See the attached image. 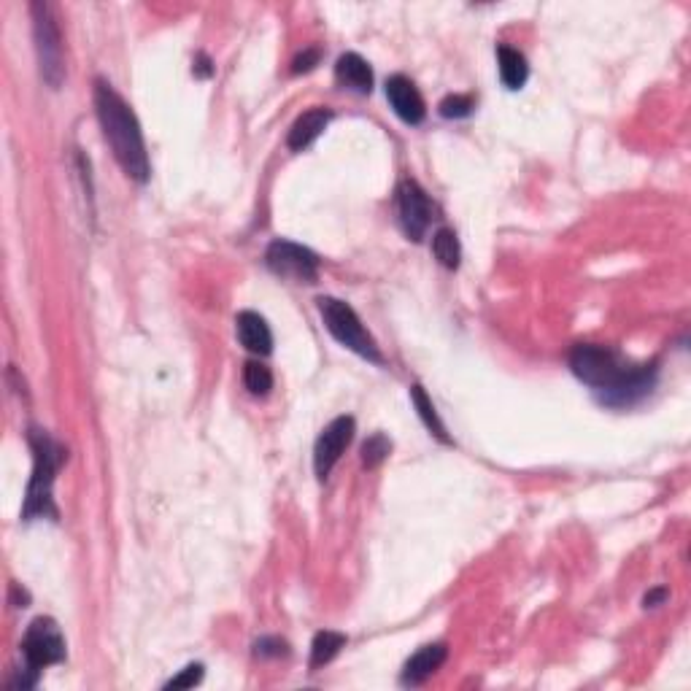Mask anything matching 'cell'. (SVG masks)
Masks as SVG:
<instances>
[{"mask_svg":"<svg viewBox=\"0 0 691 691\" xmlns=\"http://www.w3.org/2000/svg\"><path fill=\"white\" fill-rule=\"evenodd\" d=\"M570 370L578 381L592 386L605 405H632L656 384V365H632L611 346L578 343L570 351Z\"/></svg>","mask_w":691,"mask_h":691,"instance_id":"6da1fadb","label":"cell"},{"mask_svg":"<svg viewBox=\"0 0 691 691\" xmlns=\"http://www.w3.org/2000/svg\"><path fill=\"white\" fill-rule=\"evenodd\" d=\"M95 111L119 168L138 184H146L152 176V165H149L141 125L135 119L133 108L127 106L125 98L106 79L95 81Z\"/></svg>","mask_w":691,"mask_h":691,"instance_id":"7a4b0ae2","label":"cell"},{"mask_svg":"<svg viewBox=\"0 0 691 691\" xmlns=\"http://www.w3.org/2000/svg\"><path fill=\"white\" fill-rule=\"evenodd\" d=\"M27 443L33 449V476L27 484L25 508L22 516L25 521L36 519H57V505L52 500V486L57 470L65 462V449L46 430L30 427Z\"/></svg>","mask_w":691,"mask_h":691,"instance_id":"3957f363","label":"cell"},{"mask_svg":"<svg viewBox=\"0 0 691 691\" xmlns=\"http://www.w3.org/2000/svg\"><path fill=\"white\" fill-rule=\"evenodd\" d=\"M22 656H25V670L9 683L11 689H33L38 683V673L44 667L65 662V638L57 621L49 616H38L30 621L25 638H22Z\"/></svg>","mask_w":691,"mask_h":691,"instance_id":"277c9868","label":"cell"},{"mask_svg":"<svg viewBox=\"0 0 691 691\" xmlns=\"http://www.w3.org/2000/svg\"><path fill=\"white\" fill-rule=\"evenodd\" d=\"M316 306H319L327 333L333 335L335 341L354 351V354H359L362 359L373 362V365H384V354L378 349L376 338L368 333V327L362 324V319L349 303H343L338 297H319Z\"/></svg>","mask_w":691,"mask_h":691,"instance_id":"5b68a950","label":"cell"},{"mask_svg":"<svg viewBox=\"0 0 691 691\" xmlns=\"http://www.w3.org/2000/svg\"><path fill=\"white\" fill-rule=\"evenodd\" d=\"M33 14V38H36V54H38V71L41 79L57 90L65 81V52H63V36L60 27L54 19V11L49 3L36 0L30 6Z\"/></svg>","mask_w":691,"mask_h":691,"instance_id":"8992f818","label":"cell"},{"mask_svg":"<svg viewBox=\"0 0 691 691\" xmlns=\"http://www.w3.org/2000/svg\"><path fill=\"white\" fill-rule=\"evenodd\" d=\"M265 262L281 279L300 281V284H314L319 279V257L300 243L276 238L265 252Z\"/></svg>","mask_w":691,"mask_h":691,"instance_id":"52a82bcc","label":"cell"},{"mask_svg":"<svg viewBox=\"0 0 691 691\" xmlns=\"http://www.w3.org/2000/svg\"><path fill=\"white\" fill-rule=\"evenodd\" d=\"M397 216L405 235L411 241H422L432 222V203L427 192L413 179H403L397 184Z\"/></svg>","mask_w":691,"mask_h":691,"instance_id":"ba28073f","label":"cell"},{"mask_svg":"<svg viewBox=\"0 0 691 691\" xmlns=\"http://www.w3.org/2000/svg\"><path fill=\"white\" fill-rule=\"evenodd\" d=\"M351 438H354V419L351 416H338L324 427L314 446V470L319 481H324L333 473V467L338 465L343 451L349 449Z\"/></svg>","mask_w":691,"mask_h":691,"instance_id":"9c48e42d","label":"cell"},{"mask_svg":"<svg viewBox=\"0 0 691 691\" xmlns=\"http://www.w3.org/2000/svg\"><path fill=\"white\" fill-rule=\"evenodd\" d=\"M386 100L405 125H422L424 117H427L422 92L416 90V84L403 73H395L386 79Z\"/></svg>","mask_w":691,"mask_h":691,"instance_id":"30bf717a","label":"cell"},{"mask_svg":"<svg viewBox=\"0 0 691 691\" xmlns=\"http://www.w3.org/2000/svg\"><path fill=\"white\" fill-rule=\"evenodd\" d=\"M446 659H449V648H446V643H430V646L419 648V651L405 662L400 681H403L405 686H422L427 678H432V675L438 673Z\"/></svg>","mask_w":691,"mask_h":691,"instance_id":"8fae6325","label":"cell"},{"mask_svg":"<svg viewBox=\"0 0 691 691\" xmlns=\"http://www.w3.org/2000/svg\"><path fill=\"white\" fill-rule=\"evenodd\" d=\"M330 119H333V111L322 106H316L311 108V111H306V114H300V117L295 119V125L289 127V149H292V152H303V149H308V146L314 144L316 138L327 130Z\"/></svg>","mask_w":691,"mask_h":691,"instance_id":"7c38bea8","label":"cell"},{"mask_svg":"<svg viewBox=\"0 0 691 691\" xmlns=\"http://www.w3.org/2000/svg\"><path fill=\"white\" fill-rule=\"evenodd\" d=\"M235 330H238V341L246 351L260 354V357L273 351V333L257 311H241L235 319Z\"/></svg>","mask_w":691,"mask_h":691,"instance_id":"4fadbf2b","label":"cell"},{"mask_svg":"<svg viewBox=\"0 0 691 691\" xmlns=\"http://www.w3.org/2000/svg\"><path fill=\"white\" fill-rule=\"evenodd\" d=\"M335 79L343 87L357 95H370L373 92V71H370L368 60H362L357 52H346L338 57L335 63Z\"/></svg>","mask_w":691,"mask_h":691,"instance_id":"5bb4252c","label":"cell"},{"mask_svg":"<svg viewBox=\"0 0 691 691\" xmlns=\"http://www.w3.org/2000/svg\"><path fill=\"white\" fill-rule=\"evenodd\" d=\"M497 65H500V79L508 90H521L527 79H530V65L527 57L513 49V46H497Z\"/></svg>","mask_w":691,"mask_h":691,"instance_id":"9a60e30c","label":"cell"},{"mask_svg":"<svg viewBox=\"0 0 691 691\" xmlns=\"http://www.w3.org/2000/svg\"><path fill=\"white\" fill-rule=\"evenodd\" d=\"M346 646V635L343 632H333V629H322L316 632L314 643H311V667H324L333 662L335 656L341 654V648Z\"/></svg>","mask_w":691,"mask_h":691,"instance_id":"2e32d148","label":"cell"},{"mask_svg":"<svg viewBox=\"0 0 691 691\" xmlns=\"http://www.w3.org/2000/svg\"><path fill=\"white\" fill-rule=\"evenodd\" d=\"M411 400L413 405H416V413H419V419L424 422V427L435 435V438L440 440V443H451L449 432H446V427H443V422L438 419V413H435V405H432V400L427 397V392H424L422 384H413L411 386Z\"/></svg>","mask_w":691,"mask_h":691,"instance_id":"e0dca14e","label":"cell"},{"mask_svg":"<svg viewBox=\"0 0 691 691\" xmlns=\"http://www.w3.org/2000/svg\"><path fill=\"white\" fill-rule=\"evenodd\" d=\"M432 254H435V260H438L443 268L457 270L459 260H462V249H459L457 233L449 230V227H440L438 233L432 235Z\"/></svg>","mask_w":691,"mask_h":691,"instance_id":"ac0fdd59","label":"cell"},{"mask_svg":"<svg viewBox=\"0 0 691 691\" xmlns=\"http://www.w3.org/2000/svg\"><path fill=\"white\" fill-rule=\"evenodd\" d=\"M243 386H246L249 395L254 397L270 395V389H273V373H270L268 365H262V362L252 359V362L243 365Z\"/></svg>","mask_w":691,"mask_h":691,"instance_id":"d6986e66","label":"cell"},{"mask_svg":"<svg viewBox=\"0 0 691 691\" xmlns=\"http://www.w3.org/2000/svg\"><path fill=\"white\" fill-rule=\"evenodd\" d=\"M389 451H392V440L386 438L384 432L370 435V438L362 443V465L368 467V470H373V467H378L389 457Z\"/></svg>","mask_w":691,"mask_h":691,"instance_id":"ffe728a7","label":"cell"},{"mask_svg":"<svg viewBox=\"0 0 691 691\" xmlns=\"http://www.w3.org/2000/svg\"><path fill=\"white\" fill-rule=\"evenodd\" d=\"M440 117L446 119H465L473 114L476 108V100L473 95H449V98L440 100Z\"/></svg>","mask_w":691,"mask_h":691,"instance_id":"44dd1931","label":"cell"},{"mask_svg":"<svg viewBox=\"0 0 691 691\" xmlns=\"http://www.w3.org/2000/svg\"><path fill=\"white\" fill-rule=\"evenodd\" d=\"M203 681V665H187L176 678L165 683V689H192Z\"/></svg>","mask_w":691,"mask_h":691,"instance_id":"7402d4cb","label":"cell"},{"mask_svg":"<svg viewBox=\"0 0 691 691\" xmlns=\"http://www.w3.org/2000/svg\"><path fill=\"white\" fill-rule=\"evenodd\" d=\"M254 654L262 656V659H279V656L289 654L287 640L281 638H260L254 643Z\"/></svg>","mask_w":691,"mask_h":691,"instance_id":"603a6c76","label":"cell"},{"mask_svg":"<svg viewBox=\"0 0 691 691\" xmlns=\"http://www.w3.org/2000/svg\"><path fill=\"white\" fill-rule=\"evenodd\" d=\"M319 60H322V52H319V49H306V52L297 54L295 60H292V73L314 71L316 65H319Z\"/></svg>","mask_w":691,"mask_h":691,"instance_id":"cb8c5ba5","label":"cell"},{"mask_svg":"<svg viewBox=\"0 0 691 691\" xmlns=\"http://www.w3.org/2000/svg\"><path fill=\"white\" fill-rule=\"evenodd\" d=\"M192 73H195L198 79H211V76H214V63H211V57H208L206 52H200L198 57H195Z\"/></svg>","mask_w":691,"mask_h":691,"instance_id":"d4e9b609","label":"cell"},{"mask_svg":"<svg viewBox=\"0 0 691 691\" xmlns=\"http://www.w3.org/2000/svg\"><path fill=\"white\" fill-rule=\"evenodd\" d=\"M665 600H667V589H662V586H659V589H654V592L646 594L643 605H646V608H656V605H662Z\"/></svg>","mask_w":691,"mask_h":691,"instance_id":"484cf974","label":"cell"}]
</instances>
